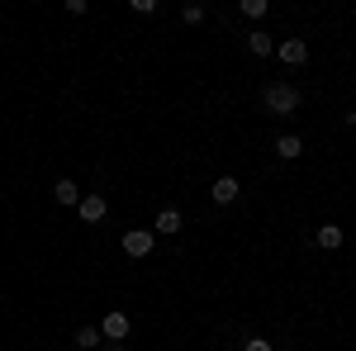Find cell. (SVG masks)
<instances>
[{"label":"cell","instance_id":"obj_16","mask_svg":"<svg viewBox=\"0 0 356 351\" xmlns=\"http://www.w3.org/2000/svg\"><path fill=\"white\" fill-rule=\"evenodd\" d=\"M105 351H124V342H105Z\"/></svg>","mask_w":356,"mask_h":351},{"label":"cell","instance_id":"obj_14","mask_svg":"<svg viewBox=\"0 0 356 351\" xmlns=\"http://www.w3.org/2000/svg\"><path fill=\"white\" fill-rule=\"evenodd\" d=\"M181 19H186V24H204V5H186Z\"/></svg>","mask_w":356,"mask_h":351},{"label":"cell","instance_id":"obj_3","mask_svg":"<svg viewBox=\"0 0 356 351\" xmlns=\"http://www.w3.org/2000/svg\"><path fill=\"white\" fill-rule=\"evenodd\" d=\"M129 313H105V323H100V337H105V342H124V337H129Z\"/></svg>","mask_w":356,"mask_h":351},{"label":"cell","instance_id":"obj_4","mask_svg":"<svg viewBox=\"0 0 356 351\" xmlns=\"http://www.w3.org/2000/svg\"><path fill=\"white\" fill-rule=\"evenodd\" d=\"M275 53H280V62H285V67H300V62H309V43H304V38H285Z\"/></svg>","mask_w":356,"mask_h":351},{"label":"cell","instance_id":"obj_11","mask_svg":"<svg viewBox=\"0 0 356 351\" xmlns=\"http://www.w3.org/2000/svg\"><path fill=\"white\" fill-rule=\"evenodd\" d=\"M247 48H252V53H257V57L275 53V43H271V38H266V28H257V33H247Z\"/></svg>","mask_w":356,"mask_h":351},{"label":"cell","instance_id":"obj_10","mask_svg":"<svg viewBox=\"0 0 356 351\" xmlns=\"http://www.w3.org/2000/svg\"><path fill=\"white\" fill-rule=\"evenodd\" d=\"M53 199H57V204H81V190H76V181H67V176H62V181L53 186Z\"/></svg>","mask_w":356,"mask_h":351},{"label":"cell","instance_id":"obj_2","mask_svg":"<svg viewBox=\"0 0 356 351\" xmlns=\"http://www.w3.org/2000/svg\"><path fill=\"white\" fill-rule=\"evenodd\" d=\"M124 252L129 256H147L152 252V228H129L124 233Z\"/></svg>","mask_w":356,"mask_h":351},{"label":"cell","instance_id":"obj_7","mask_svg":"<svg viewBox=\"0 0 356 351\" xmlns=\"http://www.w3.org/2000/svg\"><path fill=\"white\" fill-rule=\"evenodd\" d=\"M181 228H186V218L176 214V209H162V214H157V228H152V233H162V238H176Z\"/></svg>","mask_w":356,"mask_h":351},{"label":"cell","instance_id":"obj_9","mask_svg":"<svg viewBox=\"0 0 356 351\" xmlns=\"http://www.w3.org/2000/svg\"><path fill=\"white\" fill-rule=\"evenodd\" d=\"M314 243L323 247V252H337V247H342V228H337V223H323V228L314 233Z\"/></svg>","mask_w":356,"mask_h":351},{"label":"cell","instance_id":"obj_1","mask_svg":"<svg viewBox=\"0 0 356 351\" xmlns=\"http://www.w3.org/2000/svg\"><path fill=\"white\" fill-rule=\"evenodd\" d=\"M261 105H266V114H280V119H285V114H295V109L304 105V95L290 81H271L261 90Z\"/></svg>","mask_w":356,"mask_h":351},{"label":"cell","instance_id":"obj_13","mask_svg":"<svg viewBox=\"0 0 356 351\" xmlns=\"http://www.w3.org/2000/svg\"><path fill=\"white\" fill-rule=\"evenodd\" d=\"M243 15L247 19H266V0H243Z\"/></svg>","mask_w":356,"mask_h":351},{"label":"cell","instance_id":"obj_5","mask_svg":"<svg viewBox=\"0 0 356 351\" xmlns=\"http://www.w3.org/2000/svg\"><path fill=\"white\" fill-rule=\"evenodd\" d=\"M300 152H304V138L300 133H280V138H275V157H280V162H295Z\"/></svg>","mask_w":356,"mask_h":351},{"label":"cell","instance_id":"obj_12","mask_svg":"<svg viewBox=\"0 0 356 351\" xmlns=\"http://www.w3.org/2000/svg\"><path fill=\"white\" fill-rule=\"evenodd\" d=\"M76 347H81V351H95V347H105V337H100V327H81V332H76Z\"/></svg>","mask_w":356,"mask_h":351},{"label":"cell","instance_id":"obj_6","mask_svg":"<svg viewBox=\"0 0 356 351\" xmlns=\"http://www.w3.org/2000/svg\"><path fill=\"white\" fill-rule=\"evenodd\" d=\"M76 214H81L86 223H100V218H105V195H81Z\"/></svg>","mask_w":356,"mask_h":351},{"label":"cell","instance_id":"obj_15","mask_svg":"<svg viewBox=\"0 0 356 351\" xmlns=\"http://www.w3.org/2000/svg\"><path fill=\"white\" fill-rule=\"evenodd\" d=\"M243 351H275V347L266 342V337H247V342H243Z\"/></svg>","mask_w":356,"mask_h":351},{"label":"cell","instance_id":"obj_17","mask_svg":"<svg viewBox=\"0 0 356 351\" xmlns=\"http://www.w3.org/2000/svg\"><path fill=\"white\" fill-rule=\"evenodd\" d=\"M352 124H356V109H352Z\"/></svg>","mask_w":356,"mask_h":351},{"label":"cell","instance_id":"obj_8","mask_svg":"<svg viewBox=\"0 0 356 351\" xmlns=\"http://www.w3.org/2000/svg\"><path fill=\"white\" fill-rule=\"evenodd\" d=\"M209 195H214V204H233V199H238V181H233V176H219Z\"/></svg>","mask_w":356,"mask_h":351}]
</instances>
